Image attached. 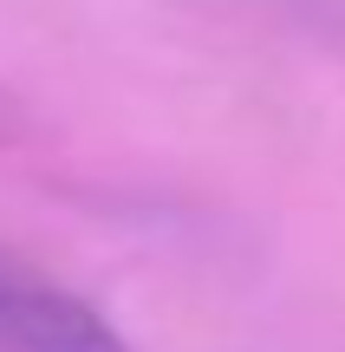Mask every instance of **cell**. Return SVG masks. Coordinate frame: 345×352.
Here are the masks:
<instances>
[{
	"label": "cell",
	"instance_id": "2",
	"mask_svg": "<svg viewBox=\"0 0 345 352\" xmlns=\"http://www.w3.org/2000/svg\"><path fill=\"white\" fill-rule=\"evenodd\" d=\"M0 138H7V111H0Z\"/></svg>",
	"mask_w": 345,
	"mask_h": 352
},
{
	"label": "cell",
	"instance_id": "1",
	"mask_svg": "<svg viewBox=\"0 0 345 352\" xmlns=\"http://www.w3.org/2000/svg\"><path fill=\"white\" fill-rule=\"evenodd\" d=\"M0 352H130L85 300L0 261Z\"/></svg>",
	"mask_w": 345,
	"mask_h": 352
}]
</instances>
